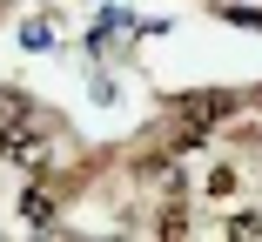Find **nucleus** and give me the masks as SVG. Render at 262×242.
<instances>
[{
    "mask_svg": "<svg viewBox=\"0 0 262 242\" xmlns=\"http://www.w3.org/2000/svg\"><path fill=\"white\" fill-rule=\"evenodd\" d=\"M229 235H235V242H262V215H255V209H242V215L229 222Z\"/></svg>",
    "mask_w": 262,
    "mask_h": 242,
    "instance_id": "nucleus-1",
    "label": "nucleus"
},
{
    "mask_svg": "<svg viewBox=\"0 0 262 242\" xmlns=\"http://www.w3.org/2000/svg\"><path fill=\"white\" fill-rule=\"evenodd\" d=\"M47 215H54V195H47V188H27V222L47 229Z\"/></svg>",
    "mask_w": 262,
    "mask_h": 242,
    "instance_id": "nucleus-2",
    "label": "nucleus"
}]
</instances>
